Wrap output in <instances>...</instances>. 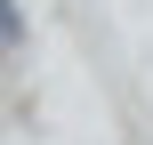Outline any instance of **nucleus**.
I'll return each mask as SVG.
<instances>
[]
</instances>
